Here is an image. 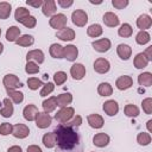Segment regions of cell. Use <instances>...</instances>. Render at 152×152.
<instances>
[{
    "instance_id": "1",
    "label": "cell",
    "mask_w": 152,
    "mask_h": 152,
    "mask_svg": "<svg viewBox=\"0 0 152 152\" xmlns=\"http://www.w3.org/2000/svg\"><path fill=\"white\" fill-rule=\"evenodd\" d=\"M53 134L56 137L55 152H83V140L77 127L69 124H58Z\"/></svg>"
},
{
    "instance_id": "2",
    "label": "cell",
    "mask_w": 152,
    "mask_h": 152,
    "mask_svg": "<svg viewBox=\"0 0 152 152\" xmlns=\"http://www.w3.org/2000/svg\"><path fill=\"white\" fill-rule=\"evenodd\" d=\"M75 114V109L72 107H63L55 114V120L58 124H66L69 122Z\"/></svg>"
},
{
    "instance_id": "3",
    "label": "cell",
    "mask_w": 152,
    "mask_h": 152,
    "mask_svg": "<svg viewBox=\"0 0 152 152\" xmlns=\"http://www.w3.org/2000/svg\"><path fill=\"white\" fill-rule=\"evenodd\" d=\"M66 15L65 14H63V13H57V14H55V15H52L51 18H50V20H49V24H50V26L52 27V28H55V30H62L63 27H65L66 26Z\"/></svg>"
},
{
    "instance_id": "4",
    "label": "cell",
    "mask_w": 152,
    "mask_h": 152,
    "mask_svg": "<svg viewBox=\"0 0 152 152\" xmlns=\"http://www.w3.org/2000/svg\"><path fill=\"white\" fill-rule=\"evenodd\" d=\"M71 20L76 26L83 27L88 23V14L83 10H75L71 14Z\"/></svg>"
},
{
    "instance_id": "5",
    "label": "cell",
    "mask_w": 152,
    "mask_h": 152,
    "mask_svg": "<svg viewBox=\"0 0 152 152\" xmlns=\"http://www.w3.org/2000/svg\"><path fill=\"white\" fill-rule=\"evenodd\" d=\"M2 83L5 86L6 89H13V90H17L18 88L23 87L21 82L19 81V78L14 75V74H7L4 76V80H2Z\"/></svg>"
},
{
    "instance_id": "6",
    "label": "cell",
    "mask_w": 152,
    "mask_h": 152,
    "mask_svg": "<svg viewBox=\"0 0 152 152\" xmlns=\"http://www.w3.org/2000/svg\"><path fill=\"white\" fill-rule=\"evenodd\" d=\"M34 121H36V126H37L38 128L44 129V128H48V127L51 125L52 118L50 116L49 113H45V112H38V114H37Z\"/></svg>"
},
{
    "instance_id": "7",
    "label": "cell",
    "mask_w": 152,
    "mask_h": 152,
    "mask_svg": "<svg viewBox=\"0 0 152 152\" xmlns=\"http://www.w3.org/2000/svg\"><path fill=\"white\" fill-rule=\"evenodd\" d=\"M93 68L97 74H106L110 69V63L108 62V59L100 57V58L95 59V62L93 64Z\"/></svg>"
},
{
    "instance_id": "8",
    "label": "cell",
    "mask_w": 152,
    "mask_h": 152,
    "mask_svg": "<svg viewBox=\"0 0 152 152\" xmlns=\"http://www.w3.org/2000/svg\"><path fill=\"white\" fill-rule=\"evenodd\" d=\"M91 46L97 52H107L112 48V43H110V40L108 38H101V39L94 40L91 43Z\"/></svg>"
},
{
    "instance_id": "9",
    "label": "cell",
    "mask_w": 152,
    "mask_h": 152,
    "mask_svg": "<svg viewBox=\"0 0 152 152\" xmlns=\"http://www.w3.org/2000/svg\"><path fill=\"white\" fill-rule=\"evenodd\" d=\"M12 134L17 139H25L30 134V128L26 125H24V124H15L13 126Z\"/></svg>"
},
{
    "instance_id": "10",
    "label": "cell",
    "mask_w": 152,
    "mask_h": 152,
    "mask_svg": "<svg viewBox=\"0 0 152 152\" xmlns=\"http://www.w3.org/2000/svg\"><path fill=\"white\" fill-rule=\"evenodd\" d=\"M70 75L74 80L80 81L86 76V66L81 63H75L70 68Z\"/></svg>"
},
{
    "instance_id": "11",
    "label": "cell",
    "mask_w": 152,
    "mask_h": 152,
    "mask_svg": "<svg viewBox=\"0 0 152 152\" xmlns=\"http://www.w3.org/2000/svg\"><path fill=\"white\" fill-rule=\"evenodd\" d=\"M75 31L70 27H63L62 30H58L56 32V37L61 40H64V42H70V40H74L75 39Z\"/></svg>"
},
{
    "instance_id": "12",
    "label": "cell",
    "mask_w": 152,
    "mask_h": 152,
    "mask_svg": "<svg viewBox=\"0 0 152 152\" xmlns=\"http://www.w3.org/2000/svg\"><path fill=\"white\" fill-rule=\"evenodd\" d=\"M77 56H78V49L75 45L69 44L63 48V58H65L66 61L74 62L77 58Z\"/></svg>"
},
{
    "instance_id": "13",
    "label": "cell",
    "mask_w": 152,
    "mask_h": 152,
    "mask_svg": "<svg viewBox=\"0 0 152 152\" xmlns=\"http://www.w3.org/2000/svg\"><path fill=\"white\" fill-rule=\"evenodd\" d=\"M26 61L27 62H34L37 64H42L44 62V52L39 49L31 50L26 55Z\"/></svg>"
},
{
    "instance_id": "14",
    "label": "cell",
    "mask_w": 152,
    "mask_h": 152,
    "mask_svg": "<svg viewBox=\"0 0 152 152\" xmlns=\"http://www.w3.org/2000/svg\"><path fill=\"white\" fill-rule=\"evenodd\" d=\"M115 86L119 90H127L133 86V78L128 75H122L116 80Z\"/></svg>"
},
{
    "instance_id": "15",
    "label": "cell",
    "mask_w": 152,
    "mask_h": 152,
    "mask_svg": "<svg viewBox=\"0 0 152 152\" xmlns=\"http://www.w3.org/2000/svg\"><path fill=\"white\" fill-rule=\"evenodd\" d=\"M102 108H103V112H104L108 116H114V115H116L118 112H119V104H118V102L114 101V100H108V101H106V102L103 103Z\"/></svg>"
},
{
    "instance_id": "16",
    "label": "cell",
    "mask_w": 152,
    "mask_h": 152,
    "mask_svg": "<svg viewBox=\"0 0 152 152\" xmlns=\"http://www.w3.org/2000/svg\"><path fill=\"white\" fill-rule=\"evenodd\" d=\"M102 20H103L104 25L108 26V27H115V26H118L120 24L119 17L113 12H106L103 14V17H102Z\"/></svg>"
},
{
    "instance_id": "17",
    "label": "cell",
    "mask_w": 152,
    "mask_h": 152,
    "mask_svg": "<svg viewBox=\"0 0 152 152\" xmlns=\"http://www.w3.org/2000/svg\"><path fill=\"white\" fill-rule=\"evenodd\" d=\"M13 112H14V107H13L12 101H11L8 97L4 99V101H2V107L0 108V114H1V116H4V118H11V116L13 115Z\"/></svg>"
},
{
    "instance_id": "18",
    "label": "cell",
    "mask_w": 152,
    "mask_h": 152,
    "mask_svg": "<svg viewBox=\"0 0 152 152\" xmlns=\"http://www.w3.org/2000/svg\"><path fill=\"white\" fill-rule=\"evenodd\" d=\"M109 140H110L109 135L106 134V133H103V132L96 133L93 137V144L95 146H97V147H104V146H107L109 144Z\"/></svg>"
},
{
    "instance_id": "19",
    "label": "cell",
    "mask_w": 152,
    "mask_h": 152,
    "mask_svg": "<svg viewBox=\"0 0 152 152\" xmlns=\"http://www.w3.org/2000/svg\"><path fill=\"white\" fill-rule=\"evenodd\" d=\"M42 12L45 17H52L56 14V2L53 0H46L42 5Z\"/></svg>"
},
{
    "instance_id": "20",
    "label": "cell",
    "mask_w": 152,
    "mask_h": 152,
    "mask_svg": "<svg viewBox=\"0 0 152 152\" xmlns=\"http://www.w3.org/2000/svg\"><path fill=\"white\" fill-rule=\"evenodd\" d=\"M37 114H38V108L34 104H32V103L25 106V108L23 110V116L27 121H33L36 119Z\"/></svg>"
},
{
    "instance_id": "21",
    "label": "cell",
    "mask_w": 152,
    "mask_h": 152,
    "mask_svg": "<svg viewBox=\"0 0 152 152\" xmlns=\"http://www.w3.org/2000/svg\"><path fill=\"white\" fill-rule=\"evenodd\" d=\"M152 25V19L148 14H140L137 19V26L141 30V31H146L147 28H150Z\"/></svg>"
},
{
    "instance_id": "22",
    "label": "cell",
    "mask_w": 152,
    "mask_h": 152,
    "mask_svg": "<svg viewBox=\"0 0 152 152\" xmlns=\"http://www.w3.org/2000/svg\"><path fill=\"white\" fill-rule=\"evenodd\" d=\"M116 53L121 59L127 61V59H129V57L132 55V48L127 44H119L116 46Z\"/></svg>"
},
{
    "instance_id": "23",
    "label": "cell",
    "mask_w": 152,
    "mask_h": 152,
    "mask_svg": "<svg viewBox=\"0 0 152 152\" xmlns=\"http://www.w3.org/2000/svg\"><path fill=\"white\" fill-rule=\"evenodd\" d=\"M87 121H88L89 126L93 128H101L104 124L103 118L100 114H89L87 116Z\"/></svg>"
},
{
    "instance_id": "24",
    "label": "cell",
    "mask_w": 152,
    "mask_h": 152,
    "mask_svg": "<svg viewBox=\"0 0 152 152\" xmlns=\"http://www.w3.org/2000/svg\"><path fill=\"white\" fill-rule=\"evenodd\" d=\"M57 106L63 108V107H68V104H70L72 102V95L70 93H63L59 94L57 97Z\"/></svg>"
},
{
    "instance_id": "25",
    "label": "cell",
    "mask_w": 152,
    "mask_h": 152,
    "mask_svg": "<svg viewBox=\"0 0 152 152\" xmlns=\"http://www.w3.org/2000/svg\"><path fill=\"white\" fill-rule=\"evenodd\" d=\"M42 106H43V109H44L45 113L53 112L56 109V107H57V99H56V96H51V97L44 100Z\"/></svg>"
},
{
    "instance_id": "26",
    "label": "cell",
    "mask_w": 152,
    "mask_h": 152,
    "mask_svg": "<svg viewBox=\"0 0 152 152\" xmlns=\"http://www.w3.org/2000/svg\"><path fill=\"white\" fill-rule=\"evenodd\" d=\"M8 99L13 102V103H21L24 101V94L21 91L18 90H13V89H6Z\"/></svg>"
},
{
    "instance_id": "27",
    "label": "cell",
    "mask_w": 152,
    "mask_h": 152,
    "mask_svg": "<svg viewBox=\"0 0 152 152\" xmlns=\"http://www.w3.org/2000/svg\"><path fill=\"white\" fill-rule=\"evenodd\" d=\"M103 32V28L100 24H91L88 28H87V34L91 38H97L102 34Z\"/></svg>"
},
{
    "instance_id": "28",
    "label": "cell",
    "mask_w": 152,
    "mask_h": 152,
    "mask_svg": "<svg viewBox=\"0 0 152 152\" xmlns=\"http://www.w3.org/2000/svg\"><path fill=\"white\" fill-rule=\"evenodd\" d=\"M63 48L64 46H62L61 44H57V43L51 44L50 45V49H49V52H50L51 57L58 58V59L63 58Z\"/></svg>"
},
{
    "instance_id": "29",
    "label": "cell",
    "mask_w": 152,
    "mask_h": 152,
    "mask_svg": "<svg viewBox=\"0 0 152 152\" xmlns=\"http://www.w3.org/2000/svg\"><path fill=\"white\" fill-rule=\"evenodd\" d=\"M138 83L141 87H151L152 86V74L148 71L141 72L138 76Z\"/></svg>"
},
{
    "instance_id": "30",
    "label": "cell",
    "mask_w": 152,
    "mask_h": 152,
    "mask_svg": "<svg viewBox=\"0 0 152 152\" xmlns=\"http://www.w3.org/2000/svg\"><path fill=\"white\" fill-rule=\"evenodd\" d=\"M20 36V28L18 26H11L6 31V39L8 42H15Z\"/></svg>"
},
{
    "instance_id": "31",
    "label": "cell",
    "mask_w": 152,
    "mask_h": 152,
    "mask_svg": "<svg viewBox=\"0 0 152 152\" xmlns=\"http://www.w3.org/2000/svg\"><path fill=\"white\" fill-rule=\"evenodd\" d=\"M133 63H134V66H135L137 69H144V68L147 66L148 61H147V58L145 57L144 52H139V53L134 57Z\"/></svg>"
},
{
    "instance_id": "32",
    "label": "cell",
    "mask_w": 152,
    "mask_h": 152,
    "mask_svg": "<svg viewBox=\"0 0 152 152\" xmlns=\"http://www.w3.org/2000/svg\"><path fill=\"white\" fill-rule=\"evenodd\" d=\"M97 93L100 96H110L113 93V88L108 82H102L97 87Z\"/></svg>"
},
{
    "instance_id": "33",
    "label": "cell",
    "mask_w": 152,
    "mask_h": 152,
    "mask_svg": "<svg viewBox=\"0 0 152 152\" xmlns=\"http://www.w3.org/2000/svg\"><path fill=\"white\" fill-rule=\"evenodd\" d=\"M11 11H12V6L10 2L6 1L0 2V19H7L11 15Z\"/></svg>"
},
{
    "instance_id": "34",
    "label": "cell",
    "mask_w": 152,
    "mask_h": 152,
    "mask_svg": "<svg viewBox=\"0 0 152 152\" xmlns=\"http://www.w3.org/2000/svg\"><path fill=\"white\" fill-rule=\"evenodd\" d=\"M43 144H44V146L48 147V148L55 147V145H56V137H55L53 132L45 133V134L43 135Z\"/></svg>"
},
{
    "instance_id": "35",
    "label": "cell",
    "mask_w": 152,
    "mask_h": 152,
    "mask_svg": "<svg viewBox=\"0 0 152 152\" xmlns=\"http://www.w3.org/2000/svg\"><path fill=\"white\" fill-rule=\"evenodd\" d=\"M132 33H133V28H132V26H131L129 24H127V23L122 24V25L119 27V30H118V34H119L120 37H122V38H128V37L132 36Z\"/></svg>"
},
{
    "instance_id": "36",
    "label": "cell",
    "mask_w": 152,
    "mask_h": 152,
    "mask_svg": "<svg viewBox=\"0 0 152 152\" xmlns=\"http://www.w3.org/2000/svg\"><path fill=\"white\" fill-rule=\"evenodd\" d=\"M15 43L19 45V46H31L33 43H34V38L31 36V34H24L21 37H19Z\"/></svg>"
},
{
    "instance_id": "37",
    "label": "cell",
    "mask_w": 152,
    "mask_h": 152,
    "mask_svg": "<svg viewBox=\"0 0 152 152\" xmlns=\"http://www.w3.org/2000/svg\"><path fill=\"white\" fill-rule=\"evenodd\" d=\"M124 113H125L127 116H129V118H137V116L139 115L140 110H139V108H138L135 104L128 103V104L125 106V108H124Z\"/></svg>"
},
{
    "instance_id": "38",
    "label": "cell",
    "mask_w": 152,
    "mask_h": 152,
    "mask_svg": "<svg viewBox=\"0 0 152 152\" xmlns=\"http://www.w3.org/2000/svg\"><path fill=\"white\" fill-rule=\"evenodd\" d=\"M28 15H31L30 14V11L27 10V8H25V7H18L17 10H15V12H14V19L17 20V21H21L23 19H25V18H27Z\"/></svg>"
},
{
    "instance_id": "39",
    "label": "cell",
    "mask_w": 152,
    "mask_h": 152,
    "mask_svg": "<svg viewBox=\"0 0 152 152\" xmlns=\"http://www.w3.org/2000/svg\"><path fill=\"white\" fill-rule=\"evenodd\" d=\"M150 40H151L150 33L146 32V31H140V32H138V34L135 36V42H137L139 45H145V44H147Z\"/></svg>"
},
{
    "instance_id": "40",
    "label": "cell",
    "mask_w": 152,
    "mask_h": 152,
    "mask_svg": "<svg viewBox=\"0 0 152 152\" xmlns=\"http://www.w3.org/2000/svg\"><path fill=\"white\" fill-rule=\"evenodd\" d=\"M137 141H138V144L141 145V146L148 145V144L151 142V135H150V133H147V132H140V133L137 135Z\"/></svg>"
},
{
    "instance_id": "41",
    "label": "cell",
    "mask_w": 152,
    "mask_h": 152,
    "mask_svg": "<svg viewBox=\"0 0 152 152\" xmlns=\"http://www.w3.org/2000/svg\"><path fill=\"white\" fill-rule=\"evenodd\" d=\"M44 83L42 82V80L37 78V77H30L27 80V87L31 89V90H37L38 88L43 87Z\"/></svg>"
},
{
    "instance_id": "42",
    "label": "cell",
    "mask_w": 152,
    "mask_h": 152,
    "mask_svg": "<svg viewBox=\"0 0 152 152\" xmlns=\"http://www.w3.org/2000/svg\"><path fill=\"white\" fill-rule=\"evenodd\" d=\"M53 90H55V84H53L52 82H46V83H44V86L42 87L40 96H42V97H45V96L50 95Z\"/></svg>"
},
{
    "instance_id": "43",
    "label": "cell",
    "mask_w": 152,
    "mask_h": 152,
    "mask_svg": "<svg viewBox=\"0 0 152 152\" xmlns=\"http://www.w3.org/2000/svg\"><path fill=\"white\" fill-rule=\"evenodd\" d=\"M66 78H68V76H66V74L64 71H57L53 75V81H55V83L57 86H62L66 81Z\"/></svg>"
},
{
    "instance_id": "44",
    "label": "cell",
    "mask_w": 152,
    "mask_h": 152,
    "mask_svg": "<svg viewBox=\"0 0 152 152\" xmlns=\"http://www.w3.org/2000/svg\"><path fill=\"white\" fill-rule=\"evenodd\" d=\"M25 71H26V74L33 75V74L39 72V66H38V64L34 63V62H27L26 65H25Z\"/></svg>"
},
{
    "instance_id": "45",
    "label": "cell",
    "mask_w": 152,
    "mask_h": 152,
    "mask_svg": "<svg viewBox=\"0 0 152 152\" xmlns=\"http://www.w3.org/2000/svg\"><path fill=\"white\" fill-rule=\"evenodd\" d=\"M20 24H23L25 27H27V28H32V27H34L36 25H37V19L33 17V15H28L27 18H25V19H23L21 21H20Z\"/></svg>"
},
{
    "instance_id": "46",
    "label": "cell",
    "mask_w": 152,
    "mask_h": 152,
    "mask_svg": "<svg viewBox=\"0 0 152 152\" xmlns=\"http://www.w3.org/2000/svg\"><path fill=\"white\" fill-rule=\"evenodd\" d=\"M141 107L146 114H152V99L151 97L144 99L141 102Z\"/></svg>"
},
{
    "instance_id": "47",
    "label": "cell",
    "mask_w": 152,
    "mask_h": 152,
    "mask_svg": "<svg viewBox=\"0 0 152 152\" xmlns=\"http://www.w3.org/2000/svg\"><path fill=\"white\" fill-rule=\"evenodd\" d=\"M13 131V126L12 124H8V122H2L0 125V134L1 135H8L11 134Z\"/></svg>"
},
{
    "instance_id": "48",
    "label": "cell",
    "mask_w": 152,
    "mask_h": 152,
    "mask_svg": "<svg viewBox=\"0 0 152 152\" xmlns=\"http://www.w3.org/2000/svg\"><path fill=\"white\" fill-rule=\"evenodd\" d=\"M112 5L116 10H124L126 6H128V0H112Z\"/></svg>"
},
{
    "instance_id": "49",
    "label": "cell",
    "mask_w": 152,
    "mask_h": 152,
    "mask_svg": "<svg viewBox=\"0 0 152 152\" xmlns=\"http://www.w3.org/2000/svg\"><path fill=\"white\" fill-rule=\"evenodd\" d=\"M66 124H69V125H71V126H74V127H78V126H81V124H82V116L81 115H76V116H74L69 122H66Z\"/></svg>"
},
{
    "instance_id": "50",
    "label": "cell",
    "mask_w": 152,
    "mask_h": 152,
    "mask_svg": "<svg viewBox=\"0 0 152 152\" xmlns=\"http://www.w3.org/2000/svg\"><path fill=\"white\" fill-rule=\"evenodd\" d=\"M57 4L63 8H68L74 4V1L72 0H57Z\"/></svg>"
},
{
    "instance_id": "51",
    "label": "cell",
    "mask_w": 152,
    "mask_h": 152,
    "mask_svg": "<svg viewBox=\"0 0 152 152\" xmlns=\"http://www.w3.org/2000/svg\"><path fill=\"white\" fill-rule=\"evenodd\" d=\"M43 2H44V1H42V0H36V1H28V0H27V1H26V4H27L28 6L37 7V8H38V7H40V6L43 5Z\"/></svg>"
},
{
    "instance_id": "52",
    "label": "cell",
    "mask_w": 152,
    "mask_h": 152,
    "mask_svg": "<svg viewBox=\"0 0 152 152\" xmlns=\"http://www.w3.org/2000/svg\"><path fill=\"white\" fill-rule=\"evenodd\" d=\"M26 152H43L42 148L38 145H30L26 150Z\"/></svg>"
},
{
    "instance_id": "53",
    "label": "cell",
    "mask_w": 152,
    "mask_h": 152,
    "mask_svg": "<svg viewBox=\"0 0 152 152\" xmlns=\"http://www.w3.org/2000/svg\"><path fill=\"white\" fill-rule=\"evenodd\" d=\"M144 55H145V57L147 58L148 62L152 61V46H148V48L146 49V51L144 52Z\"/></svg>"
},
{
    "instance_id": "54",
    "label": "cell",
    "mask_w": 152,
    "mask_h": 152,
    "mask_svg": "<svg viewBox=\"0 0 152 152\" xmlns=\"http://www.w3.org/2000/svg\"><path fill=\"white\" fill-rule=\"evenodd\" d=\"M7 152H23V148L20 146H18V145H13V146L8 147Z\"/></svg>"
},
{
    "instance_id": "55",
    "label": "cell",
    "mask_w": 152,
    "mask_h": 152,
    "mask_svg": "<svg viewBox=\"0 0 152 152\" xmlns=\"http://www.w3.org/2000/svg\"><path fill=\"white\" fill-rule=\"evenodd\" d=\"M151 124H152V120H148V121H147V124H146V126H147V129H148V132H151Z\"/></svg>"
},
{
    "instance_id": "56",
    "label": "cell",
    "mask_w": 152,
    "mask_h": 152,
    "mask_svg": "<svg viewBox=\"0 0 152 152\" xmlns=\"http://www.w3.org/2000/svg\"><path fill=\"white\" fill-rule=\"evenodd\" d=\"M102 1H94V0H90V4H96V5H100Z\"/></svg>"
},
{
    "instance_id": "57",
    "label": "cell",
    "mask_w": 152,
    "mask_h": 152,
    "mask_svg": "<svg viewBox=\"0 0 152 152\" xmlns=\"http://www.w3.org/2000/svg\"><path fill=\"white\" fill-rule=\"evenodd\" d=\"M2 51H4V44H2V43H0V55L2 53Z\"/></svg>"
},
{
    "instance_id": "58",
    "label": "cell",
    "mask_w": 152,
    "mask_h": 152,
    "mask_svg": "<svg viewBox=\"0 0 152 152\" xmlns=\"http://www.w3.org/2000/svg\"><path fill=\"white\" fill-rule=\"evenodd\" d=\"M0 36H1V28H0Z\"/></svg>"
},
{
    "instance_id": "59",
    "label": "cell",
    "mask_w": 152,
    "mask_h": 152,
    "mask_svg": "<svg viewBox=\"0 0 152 152\" xmlns=\"http://www.w3.org/2000/svg\"><path fill=\"white\" fill-rule=\"evenodd\" d=\"M91 152H94V151H91Z\"/></svg>"
}]
</instances>
